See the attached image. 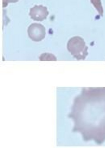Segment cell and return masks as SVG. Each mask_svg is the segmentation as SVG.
I'll use <instances>...</instances> for the list:
<instances>
[{
  "instance_id": "cell-3",
  "label": "cell",
  "mask_w": 105,
  "mask_h": 148,
  "mask_svg": "<svg viewBox=\"0 0 105 148\" xmlns=\"http://www.w3.org/2000/svg\"><path fill=\"white\" fill-rule=\"evenodd\" d=\"M28 33L30 38L32 40L38 42L45 37V28L42 25L38 23H33L28 27Z\"/></svg>"
},
{
  "instance_id": "cell-4",
  "label": "cell",
  "mask_w": 105,
  "mask_h": 148,
  "mask_svg": "<svg viewBox=\"0 0 105 148\" xmlns=\"http://www.w3.org/2000/svg\"><path fill=\"white\" fill-rule=\"evenodd\" d=\"M49 14L46 7L42 5H35L31 8L29 15L31 18L34 21H41L46 18Z\"/></svg>"
},
{
  "instance_id": "cell-2",
  "label": "cell",
  "mask_w": 105,
  "mask_h": 148,
  "mask_svg": "<svg viewBox=\"0 0 105 148\" xmlns=\"http://www.w3.org/2000/svg\"><path fill=\"white\" fill-rule=\"evenodd\" d=\"M69 51L78 60H84L88 54V47L84 40L78 36L71 38L67 45Z\"/></svg>"
},
{
  "instance_id": "cell-5",
  "label": "cell",
  "mask_w": 105,
  "mask_h": 148,
  "mask_svg": "<svg viewBox=\"0 0 105 148\" xmlns=\"http://www.w3.org/2000/svg\"><path fill=\"white\" fill-rule=\"evenodd\" d=\"M90 1L99 14L103 16V10L101 0H90Z\"/></svg>"
},
{
  "instance_id": "cell-6",
  "label": "cell",
  "mask_w": 105,
  "mask_h": 148,
  "mask_svg": "<svg viewBox=\"0 0 105 148\" xmlns=\"http://www.w3.org/2000/svg\"><path fill=\"white\" fill-rule=\"evenodd\" d=\"M39 59L41 61H56L57 58L53 54L48 53H44L42 54Z\"/></svg>"
},
{
  "instance_id": "cell-7",
  "label": "cell",
  "mask_w": 105,
  "mask_h": 148,
  "mask_svg": "<svg viewBox=\"0 0 105 148\" xmlns=\"http://www.w3.org/2000/svg\"><path fill=\"white\" fill-rule=\"evenodd\" d=\"M19 0H3V8L5 7L8 5V3H15Z\"/></svg>"
},
{
  "instance_id": "cell-1",
  "label": "cell",
  "mask_w": 105,
  "mask_h": 148,
  "mask_svg": "<svg viewBox=\"0 0 105 148\" xmlns=\"http://www.w3.org/2000/svg\"><path fill=\"white\" fill-rule=\"evenodd\" d=\"M68 116L73 122L72 131L85 142L100 143L105 140V88H82L74 98Z\"/></svg>"
}]
</instances>
